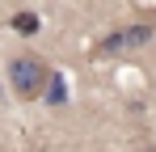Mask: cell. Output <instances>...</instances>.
Segmentation results:
<instances>
[{
  "label": "cell",
  "instance_id": "1",
  "mask_svg": "<svg viewBox=\"0 0 156 152\" xmlns=\"http://www.w3.org/2000/svg\"><path fill=\"white\" fill-rule=\"evenodd\" d=\"M51 68L34 55V51H21V55H13L9 59V85H13V93L21 101H34L47 93V85H51Z\"/></svg>",
  "mask_w": 156,
  "mask_h": 152
},
{
  "label": "cell",
  "instance_id": "2",
  "mask_svg": "<svg viewBox=\"0 0 156 152\" xmlns=\"http://www.w3.org/2000/svg\"><path fill=\"white\" fill-rule=\"evenodd\" d=\"M122 38H127V47H144L152 38V25H131V30H122Z\"/></svg>",
  "mask_w": 156,
  "mask_h": 152
},
{
  "label": "cell",
  "instance_id": "3",
  "mask_svg": "<svg viewBox=\"0 0 156 152\" xmlns=\"http://www.w3.org/2000/svg\"><path fill=\"white\" fill-rule=\"evenodd\" d=\"M47 97H51V106H63V101H68V85H63V76H51Z\"/></svg>",
  "mask_w": 156,
  "mask_h": 152
},
{
  "label": "cell",
  "instance_id": "4",
  "mask_svg": "<svg viewBox=\"0 0 156 152\" xmlns=\"http://www.w3.org/2000/svg\"><path fill=\"white\" fill-rule=\"evenodd\" d=\"M13 30H17V34H38V17H34V13H17V17H13Z\"/></svg>",
  "mask_w": 156,
  "mask_h": 152
},
{
  "label": "cell",
  "instance_id": "5",
  "mask_svg": "<svg viewBox=\"0 0 156 152\" xmlns=\"http://www.w3.org/2000/svg\"><path fill=\"white\" fill-rule=\"evenodd\" d=\"M139 152H156V144H139Z\"/></svg>",
  "mask_w": 156,
  "mask_h": 152
}]
</instances>
